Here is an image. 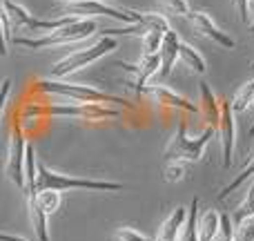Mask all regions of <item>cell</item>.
Returning a JSON list of instances; mask_svg holds the SVG:
<instances>
[{"mask_svg": "<svg viewBox=\"0 0 254 241\" xmlns=\"http://www.w3.org/2000/svg\"><path fill=\"white\" fill-rule=\"evenodd\" d=\"M80 119V121H107L121 119L119 107L101 105V103H25L18 110V121L22 119Z\"/></svg>", "mask_w": 254, "mask_h": 241, "instance_id": "obj_1", "label": "cell"}, {"mask_svg": "<svg viewBox=\"0 0 254 241\" xmlns=\"http://www.w3.org/2000/svg\"><path fill=\"white\" fill-rule=\"evenodd\" d=\"M31 94H45V96H63L67 101L76 103H101V105H112V107H125V110H134L129 101L123 96L103 92L92 85H80V83H67L65 79H36L29 87Z\"/></svg>", "mask_w": 254, "mask_h": 241, "instance_id": "obj_2", "label": "cell"}, {"mask_svg": "<svg viewBox=\"0 0 254 241\" xmlns=\"http://www.w3.org/2000/svg\"><path fill=\"white\" fill-rule=\"evenodd\" d=\"M36 188L38 190H58V192H67V190H89V192H121L125 190V183L119 181H103V179H76L69 174H61V172L52 170L47 165H38L36 172Z\"/></svg>", "mask_w": 254, "mask_h": 241, "instance_id": "obj_3", "label": "cell"}, {"mask_svg": "<svg viewBox=\"0 0 254 241\" xmlns=\"http://www.w3.org/2000/svg\"><path fill=\"white\" fill-rule=\"evenodd\" d=\"M98 29L94 18H76L74 22L65 27L49 31V34L40 36V38H22V36H13L11 43L18 47H27V49H43V47H56V45H69V43H78L85 40Z\"/></svg>", "mask_w": 254, "mask_h": 241, "instance_id": "obj_4", "label": "cell"}, {"mask_svg": "<svg viewBox=\"0 0 254 241\" xmlns=\"http://www.w3.org/2000/svg\"><path fill=\"white\" fill-rule=\"evenodd\" d=\"M216 136V127L207 125L203 134H198L196 139L188 136V121L181 119L176 125V134L170 139V143L165 145V161H183V163H196L203 159L207 143Z\"/></svg>", "mask_w": 254, "mask_h": 241, "instance_id": "obj_5", "label": "cell"}, {"mask_svg": "<svg viewBox=\"0 0 254 241\" xmlns=\"http://www.w3.org/2000/svg\"><path fill=\"white\" fill-rule=\"evenodd\" d=\"M116 47H119V40L112 38V36H103V38L98 40L96 45H92V47L71 52V54H67L65 58L56 61L52 65V70H49V79H65V76L74 74V72L85 70V67L92 65L94 61H98V58L107 56L110 52H114Z\"/></svg>", "mask_w": 254, "mask_h": 241, "instance_id": "obj_6", "label": "cell"}, {"mask_svg": "<svg viewBox=\"0 0 254 241\" xmlns=\"http://www.w3.org/2000/svg\"><path fill=\"white\" fill-rule=\"evenodd\" d=\"M27 134L22 130V123L13 119L11 132L7 143V161H4V174L20 192H25V152H27Z\"/></svg>", "mask_w": 254, "mask_h": 241, "instance_id": "obj_7", "label": "cell"}, {"mask_svg": "<svg viewBox=\"0 0 254 241\" xmlns=\"http://www.w3.org/2000/svg\"><path fill=\"white\" fill-rule=\"evenodd\" d=\"M67 16L76 18H94V16H105L112 20L125 22V25H134L140 20V11L134 9H119L107 4L105 0H85V2H69L67 4Z\"/></svg>", "mask_w": 254, "mask_h": 241, "instance_id": "obj_8", "label": "cell"}, {"mask_svg": "<svg viewBox=\"0 0 254 241\" xmlns=\"http://www.w3.org/2000/svg\"><path fill=\"white\" fill-rule=\"evenodd\" d=\"M219 123H216V136L221 139V154H223V167L232 165L234 148H237V116L232 112L228 98H219Z\"/></svg>", "mask_w": 254, "mask_h": 241, "instance_id": "obj_9", "label": "cell"}, {"mask_svg": "<svg viewBox=\"0 0 254 241\" xmlns=\"http://www.w3.org/2000/svg\"><path fill=\"white\" fill-rule=\"evenodd\" d=\"M154 105L158 107H167V110H179V112H185V114H198V105L192 103L190 98L181 96L179 92L174 89L165 87V85H145L143 92Z\"/></svg>", "mask_w": 254, "mask_h": 241, "instance_id": "obj_10", "label": "cell"}, {"mask_svg": "<svg viewBox=\"0 0 254 241\" xmlns=\"http://www.w3.org/2000/svg\"><path fill=\"white\" fill-rule=\"evenodd\" d=\"M188 20H190V25L194 27V31H198L201 36L210 38L212 43L221 45L223 49H234V47H237V40H234L232 36L225 34V31L214 22V18H212L210 13H205V11H190L188 13Z\"/></svg>", "mask_w": 254, "mask_h": 241, "instance_id": "obj_11", "label": "cell"}, {"mask_svg": "<svg viewBox=\"0 0 254 241\" xmlns=\"http://www.w3.org/2000/svg\"><path fill=\"white\" fill-rule=\"evenodd\" d=\"M123 70H127L129 74H134V79L129 80V87H134L136 92H143V87L147 85V80L152 76L158 74L161 70V56L158 54H152V56H143L138 65H129V63H119Z\"/></svg>", "mask_w": 254, "mask_h": 241, "instance_id": "obj_12", "label": "cell"}, {"mask_svg": "<svg viewBox=\"0 0 254 241\" xmlns=\"http://www.w3.org/2000/svg\"><path fill=\"white\" fill-rule=\"evenodd\" d=\"M179 45H181L179 34L170 27V29L165 31V36H163V45H161V52H158V56H161L158 76H161V79H167V76L172 74V70H174L176 61H179Z\"/></svg>", "mask_w": 254, "mask_h": 241, "instance_id": "obj_13", "label": "cell"}, {"mask_svg": "<svg viewBox=\"0 0 254 241\" xmlns=\"http://www.w3.org/2000/svg\"><path fill=\"white\" fill-rule=\"evenodd\" d=\"M38 194V192H36ZM36 194H31V197H27V212H29V221H31V228H34V235L38 241H49V226H47V219L49 215L40 208L38 199H36Z\"/></svg>", "mask_w": 254, "mask_h": 241, "instance_id": "obj_14", "label": "cell"}, {"mask_svg": "<svg viewBox=\"0 0 254 241\" xmlns=\"http://www.w3.org/2000/svg\"><path fill=\"white\" fill-rule=\"evenodd\" d=\"M185 217H188V208L176 206L174 210L170 212V217L163 221V226L158 228V235L154 241H176L181 235V228H183V224H185Z\"/></svg>", "mask_w": 254, "mask_h": 241, "instance_id": "obj_15", "label": "cell"}, {"mask_svg": "<svg viewBox=\"0 0 254 241\" xmlns=\"http://www.w3.org/2000/svg\"><path fill=\"white\" fill-rule=\"evenodd\" d=\"M198 96H201V107H198V112L205 116L207 125L216 127V123H219V110H221L219 96L212 92V87L205 83V80L198 83Z\"/></svg>", "mask_w": 254, "mask_h": 241, "instance_id": "obj_16", "label": "cell"}, {"mask_svg": "<svg viewBox=\"0 0 254 241\" xmlns=\"http://www.w3.org/2000/svg\"><path fill=\"white\" fill-rule=\"evenodd\" d=\"M219 230H221V212L216 210H205L201 215L198 212V221H196V233L198 241H216L219 239Z\"/></svg>", "mask_w": 254, "mask_h": 241, "instance_id": "obj_17", "label": "cell"}, {"mask_svg": "<svg viewBox=\"0 0 254 241\" xmlns=\"http://www.w3.org/2000/svg\"><path fill=\"white\" fill-rule=\"evenodd\" d=\"M179 61L198 76H203L207 72V63H205V58H203V54L198 52L194 45L185 43V40H181V45H179Z\"/></svg>", "mask_w": 254, "mask_h": 241, "instance_id": "obj_18", "label": "cell"}, {"mask_svg": "<svg viewBox=\"0 0 254 241\" xmlns=\"http://www.w3.org/2000/svg\"><path fill=\"white\" fill-rule=\"evenodd\" d=\"M198 199L194 197L192 203L188 208V217H185V224L181 228V235L176 241H198V233H196V221H198Z\"/></svg>", "mask_w": 254, "mask_h": 241, "instance_id": "obj_19", "label": "cell"}, {"mask_svg": "<svg viewBox=\"0 0 254 241\" xmlns=\"http://www.w3.org/2000/svg\"><path fill=\"white\" fill-rule=\"evenodd\" d=\"M252 96H254V79H250V80H248V83H243L241 87L237 89V94H234V98H232V101H230V105H232L234 116H241L246 110H250Z\"/></svg>", "mask_w": 254, "mask_h": 241, "instance_id": "obj_20", "label": "cell"}, {"mask_svg": "<svg viewBox=\"0 0 254 241\" xmlns=\"http://www.w3.org/2000/svg\"><path fill=\"white\" fill-rule=\"evenodd\" d=\"M252 176H254V157L250 159V161H248V165L243 167V170L239 172V174L234 176V179L230 181L228 185H225V188H221V192H219V199H225V197H230V194H232L234 190H239V188H241L243 183H246L248 179H252Z\"/></svg>", "mask_w": 254, "mask_h": 241, "instance_id": "obj_21", "label": "cell"}, {"mask_svg": "<svg viewBox=\"0 0 254 241\" xmlns=\"http://www.w3.org/2000/svg\"><path fill=\"white\" fill-rule=\"evenodd\" d=\"M36 199H38L40 208H43L47 215H54V212H58V208H61V201H63L58 190H38Z\"/></svg>", "mask_w": 254, "mask_h": 241, "instance_id": "obj_22", "label": "cell"}, {"mask_svg": "<svg viewBox=\"0 0 254 241\" xmlns=\"http://www.w3.org/2000/svg\"><path fill=\"white\" fill-rule=\"evenodd\" d=\"M163 36H165V31H158V29L145 31L143 34V56H152V54L161 52Z\"/></svg>", "mask_w": 254, "mask_h": 241, "instance_id": "obj_23", "label": "cell"}, {"mask_svg": "<svg viewBox=\"0 0 254 241\" xmlns=\"http://www.w3.org/2000/svg\"><path fill=\"white\" fill-rule=\"evenodd\" d=\"M185 174H188V167L183 161H167L163 167V181L167 183H179L185 179Z\"/></svg>", "mask_w": 254, "mask_h": 241, "instance_id": "obj_24", "label": "cell"}, {"mask_svg": "<svg viewBox=\"0 0 254 241\" xmlns=\"http://www.w3.org/2000/svg\"><path fill=\"white\" fill-rule=\"evenodd\" d=\"M232 241H254V217H248V219L234 224Z\"/></svg>", "mask_w": 254, "mask_h": 241, "instance_id": "obj_25", "label": "cell"}, {"mask_svg": "<svg viewBox=\"0 0 254 241\" xmlns=\"http://www.w3.org/2000/svg\"><path fill=\"white\" fill-rule=\"evenodd\" d=\"M248 217H254V181H252V185H250V188H248L246 199H243V203H241V206H239L237 215H234V221L248 219Z\"/></svg>", "mask_w": 254, "mask_h": 241, "instance_id": "obj_26", "label": "cell"}, {"mask_svg": "<svg viewBox=\"0 0 254 241\" xmlns=\"http://www.w3.org/2000/svg\"><path fill=\"white\" fill-rule=\"evenodd\" d=\"M116 241H154V239L145 237L143 233H138V230L129 228V226H123V228L116 230Z\"/></svg>", "mask_w": 254, "mask_h": 241, "instance_id": "obj_27", "label": "cell"}, {"mask_svg": "<svg viewBox=\"0 0 254 241\" xmlns=\"http://www.w3.org/2000/svg\"><path fill=\"white\" fill-rule=\"evenodd\" d=\"M165 4V9H170V13H176V16H188L190 13V2L188 0H161Z\"/></svg>", "mask_w": 254, "mask_h": 241, "instance_id": "obj_28", "label": "cell"}, {"mask_svg": "<svg viewBox=\"0 0 254 241\" xmlns=\"http://www.w3.org/2000/svg\"><path fill=\"white\" fill-rule=\"evenodd\" d=\"M232 228H234V224H232V217L230 215H221V230H219V239L216 241H232Z\"/></svg>", "mask_w": 254, "mask_h": 241, "instance_id": "obj_29", "label": "cell"}, {"mask_svg": "<svg viewBox=\"0 0 254 241\" xmlns=\"http://www.w3.org/2000/svg\"><path fill=\"white\" fill-rule=\"evenodd\" d=\"M9 92H11V79H4L2 85H0V116H2V110H4V105H7Z\"/></svg>", "mask_w": 254, "mask_h": 241, "instance_id": "obj_30", "label": "cell"}, {"mask_svg": "<svg viewBox=\"0 0 254 241\" xmlns=\"http://www.w3.org/2000/svg\"><path fill=\"white\" fill-rule=\"evenodd\" d=\"M234 2V9H237V13H239V20L241 22H250V16H248V0H232Z\"/></svg>", "mask_w": 254, "mask_h": 241, "instance_id": "obj_31", "label": "cell"}, {"mask_svg": "<svg viewBox=\"0 0 254 241\" xmlns=\"http://www.w3.org/2000/svg\"><path fill=\"white\" fill-rule=\"evenodd\" d=\"M0 56H7V38L2 31V4H0Z\"/></svg>", "mask_w": 254, "mask_h": 241, "instance_id": "obj_32", "label": "cell"}, {"mask_svg": "<svg viewBox=\"0 0 254 241\" xmlns=\"http://www.w3.org/2000/svg\"><path fill=\"white\" fill-rule=\"evenodd\" d=\"M248 16L252 18V20L248 22V29L254 34V0H248Z\"/></svg>", "mask_w": 254, "mask_h": 241, "instance_id": "obj_33", "label": "cell"}, {"mask_svg": "<svg viewBox=\"0 0 254 241\" xmlns=\"http://www.w3.org/2000/svg\"><path fill=\"white\" fill-rule=\"evenodd\" d=\"M0 241H27V239L16 237V235H4V233H0Z\"/></svg>", "mask_w": 254, "mask_h": 241, "instance_id": "obj_34", "label": "cell"}, {"mask_svg": "<svg viewBox=\"0 0 254 241\" xmlns=\"http://www.w3.org/2000/svg\"><path fill=\"white\" fill-rule=\"evenodd\" d=\"M61 2H65V4H69V2H85V0H61ZM107 2V0H105Z\"/></svg>", "mask_w": 254, "mask_h": 241, "instance_id": "obj_35", "label": "cell"}, {"mask_svg": "<svg viewBox=\"0 0 254 241\" xmlns=\"http://www.w3.org/2000/svg\"><path fill=\"white\" fill-rule=\"evenodd\" d=\"M250 107H254V96H252V103H250Z\"/></svg>", "mask_w": 254, "mask_h": 241, "instance_id": "obj_36", "label": "cell"}, {"mask_svg": "<svg viewBox=\"0 0 254 241\" xmlns=\"http://www.w3.org/2000/svg\"><path fill=\"white\" fill-rule=\"evenodd\" d=\"M252 67H254V65H252Z\"/></svg>", "mask_w": 254, "mask_h": 241, "instance_id": "obj_37", "label": "cell"}]
</instances>
